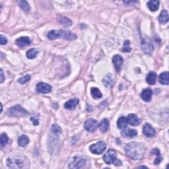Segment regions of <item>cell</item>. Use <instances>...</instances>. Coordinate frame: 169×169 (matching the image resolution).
<instances>
[{
    "label": "cell",
    "mask_w": 169,
    "mask_h": 169,
    "mask_svg": "<svg viewBox=\"0 0 169 169\" xmlns=\"http://www.w3.org/2000/svg\"><path fill=\"white\" fill-rule=\"evenodd\" d=\"M125 151L130 158L134 160L142 159L145 153V147L142 143L131 142L125 146Z\"/></svg>",
    "instance_id": "6da1fadb"
},
{
    "label": "cell",
    "mask_w": 169,
    "mask_h": 169,
    "mask_svg": "<svg viewBox=\"0 0 169 169\" xmlns=\"http://www.w3.org/2000/svg\"><path fill=\"white\" fill-rule=\"evenodd\" d=\"M7 164L10 168H28L30 161L24 155H13L8 157Z\"/></svg>",
    "instance_id": "7a4b0ae2"
},
{
    "label": "cell",
    "mask_w": 169,
    "mask_h": 169,
    "mask_svg": "<svg viewBox=\"0 0 169 169\" xmlns=\"http://www.w3.org/2000/svg\"><path fill=\"white\" fill-rule=\"evenodd\" d=\"M47 37L51 40L57 38H64L66 40H73L77 38V36L76 35L73 34L71 31H69L52 30L48 33Z\"/></svg>",
    "instance_id": "3957f363"
},
{
    "label": "cell",
    "mask_w": 169,
    "mask_h": 169,
    "mask_svg": "<svg viewBox=\"0 0 169 169\" xmlns=\"http://www.w3.org/2000/svg\"><path fill=\"white\" fill-rule=\"evenodd\" d=\"M103 160L107 164H114L116 166H120L122 163L117 159V153L115 150L109 149L103 156Z\"/></svg>",
    "instance_id": "277c9868"
},
{
    "label": "cell",
    "mask_w": 169,
    "mask_h": 169,
    "mask_svg": "<svg viewBox=\"0 0 169 169\" xmlns=\"http://www.w3.org/2000/svg\"><path fill=\"white\" fill-rule=\"evenodd\" d=\"M7 115L12 117H16V118H20V117H25L29 115V113L24 109L20 105H15L11 107L7 111Z\"/></svg>",
    "instance_id": "5b68a950"
},
{
    "label": "cell",
    "mask_w": 169,
    "mask_h": 169,
    "mask_svg": "<svg viewBox=\"0 0 169 169\" xmlns=\"http://www.w3.org/2000/svg\"><path fill=\"white\" fill-rule=\"evenodd\" d=\"M87 158L82 156H76L73 158L71 162L69 164V168H83L88 164Z\"/></svg>",
    "instance_id": "8992f818"
},
{
    "label": "cell",
    "mask_w": 169,
    "mask_h": 169,
    "mask_svg": "<svg viewBox=\"0 0 169 169\" xmlns=\"http://www.w3.org/2000/svg\"><path fill=\"white\" fill-rule=\"evenodd\" d=\"M106 145L104 141H98L97 143L91 145L89 147L90 151L93 154L100 155L106 150Z\"/></svg>",
    "instance_id": "52a82bcc"
},
{
    "label": "cell",
    "mask_w": 169,
    "mask_h": 169,
    "mask_svg": "<svg viewBox=\"0 0 169 169\" xmlns=\"http://www.w3.org/2000/svg\"><path fill=\"white\" fill-rule=\"evenodd\" d=\"M85 129L90 132H94L96 131L98 128V122L93 118H90L86 120L84 124Z\"/></svg>",
    "instance_id": "ba28073f"
},
{
    "label": "cell",
    "mask_w": 169,
    "mask_h": 169,
    "mask_svg": "<svg viewBox=\"0 0 169 169\" xmlns=\"http://www.w3.org/2000/svg\"><path fill=\"white\" fill-rule=\"evenodd\" d=\"M36 91L38 92L39 93L42 94H47L49 93L52 91V87H51L49 84L40 82L38 83L36 85Z\"/></svg>",
    "instance_id": "9c48e42d"
},
{
    "label": "cell",
    "mask_w": 169,
    "mask_h": 169,
    "mask_svg": "<svg viewBox=\"0 0 169 169\" xmlns=\"http://www.w3.org/2000/svg\"><path fill=\"white\" fill-rule=\"evenodd\" d=\"M123 58L120 56V55H115L112 58V62L113 64L114 65V68L116 71L117 72L120 71L121 69H122V65H123Z\"/></svg>",
    "instance_id": "30bf717a"
},
{
    "label": "cell",
    "mask_w": 169,
    "mask_h": 169,
    "mask_svg": "<svg viewBox=\"0 0 169 169\" xmlns=\"http://www.w3.org/2000/svg\"><path fill=\"white\" fill-rule=\"evenodd\" d=\"M143 133L145 136L148 138H153L155 135L156 131L155 129L149 124H146L143 128Z\"/></svg>",
    "instance_id": "8fae6325"
},
{
    "label": "cell",
    "mask_w": 169,
    "mask_h": 169,
    "mask_svg": "<svg viewBox=\"0 0 169 169\" xmlns=\"http://www.w3.org/2000/svg\"><path fill=\"white\" fill-rule=\"evenodd\" d=\"M141 45L142 49L146 54H151L154 48L153 45L149 40H147V39H143L142 40Z\"/></svg>",
    "instance_id": "7c38bea8"
},
{
    "label": "cell",
    "mask_w": 169,
    "mask_h": 169,
    "mask_svg": "<svg viewBox=\"0 0 169 169\" xmlns=\"http://www.w3.org/2000/svg\"><path fill=\"white\" fill-rule=\"evenodd\" d=\"M121 135H122L123 138H132L138 135V132L135 130L127 128V129H125L123 131H122Z\"/></svg>",
    "instance_id": "4fadbf2b"
},
{
    "label": "cell",
    "mask_w": 169,
    "mask_h": 169,
    "mask_svg": "<svg viewBox=\"0 0 169 169\" xmlns=\"http://www.w3.org/2000/svg\"><path fill=\"white\" fill-rule=\"evenodd\" d=\"M153 91L151 89H145L143 90L141 93V97L145 102H150L151 101Z\"/></svg>",
    "instance_id": "5bb4252c"
},
{
    "label": "cell",
    "mask_w": 169,
    "mask_h": 169,
    "mask_svg": "<svg viewBox=\"0 0 169 169\" xmlns=\"http://www.w3.org/2000/svg\"><path fill=\"white\" fill-rule=\"evenodd\" d=\"M128 123H129L131 126H138L141 124V119L134 114H130L128 116Z\"/></svg>",
    "instance_id": "9a60e30c"
},
{
    "label": "cell",
    "mask_w": 169,
    "mask_h": 169,
    "mask_svg": "<svg viewBox=\"0 0 169 169\" xmlns=\"http://www.w3.org/2000/svg\"><path fill=\"white\" fill-rule=\"evenodd\" d=\"M16 44L18 46L21 48L28 46L31 44V40L27 36H22L16 40Z\"/></svg>",
    "instance_id": "2e32d148"
},
{
    "label": "cell",
    "mask_w": 169,
    "mask_h": 169,
    "mask_svg": "<svg viewBox=\"0 0 169 169\" xmlns=\"http://www.w3.org/2000/svg\"><path fill=\"white\" fill-rule=\"evenodd\" d=\"M57 21L61 25H63L64 27H69L71 26L72 25V21L70 19H68L67 17L61 16L60 15H58L57 16Z\"/></svg>",
    "instance_id": "e0dca14e"
},
{
    "label": "cell",
    "mask_w": 169,
    "mask_h": 169,
    "mask_svg": "<svg viewBox=\"0 0 169 169\" xmlns=\"http://www.w3.org/2000/svg\"><path fill=\"white\" fill-rule=\"evenodd\" d=\"M79 102V101L78 98H72L65 102L64 104V107L66 109H68V110L74 109L76 106H78Z\"/></svg>",
    "instance_id": "ac0fdd59"
},
{
    "label": "cell",
    "mask_w": 169,
    "mask_h": 169,
    "mask_svg": "<svg viewBox=\"0 0 169 169\" xmlns=\"http://www.w3.org/2000/svg\"><path fill=\"white\" fill-rule=\"evenodd\" d=\"M128 124L129 123H128V118L122 116V117H120L118 120L117 126L119 129H124V128H126L128 126Z\"/></svg>",
    "instance_id": "d6986e66"
},
{
    "label": "cell",
    "mask_w": 169,
    "mask_h": 169,
    "mask_svg": "<svg viewBox=\"0 0 169 169\" xmlns=\"http://www.w3.org/2000/svg\"><path fill=\"white\" fill-rule=\"evenodd\" d=\"M159 1L157 0H151L147 3V7L151 12H156L159 8Z\"/></svg>",
    "instance_id": "ffe728a7"
},
{
    "label": "cell",
    "mask_w": 169,
    "mask_h": 169,
    "mask_svg": "<svg viewBox=\"0 0 169 169\" xmlns=\"http://www.w3.org/2000/svg\"><path fill=\"white\" fill-rule=\"evenodd\" d=\"M159 83L163 84V85H168L169 83V73L168 71L162 73L161 74L159 75Z\"/></svg>",
    "instance_id": "44dd1931"
},
{
    "label": "cell",
    "mask_w": 169,
    "mask_h": 169,
    "mask_svg": "<svg viewBox=\"0 0 169 169\" xmlns=\"http://www.w3.org/2000/svg\"><path fill=\"white\" fill-rule=\"evenodd\" d=\"M98 127L100 128V130L102 132H103V133H105V132L107 131L109 129V122L108 119L104 118L103 120H102V121L98 125Z\"/></svg>",
    "instance_id": "7402d4cb"
},
{
    "label": "cell",
    "mask_w": 169,
    "mask_h": 169,
    "mask_svg": "<svg viewBox=\"0 0 169 169\" xmlns=\"http://www.w3.org/2000/svg\"><path fill=\"white\" fill-rule=\"evenodd\" d=\"M146 81L149 85H155L157 81V74L153 71H150L147 75Z\"/></svg>",
    "instance_id": "603a6c76"
},
{
    "label": "cell",
    "mask_w": 169,
    "mask_h": 169,
    "mask_svg": "<svg viewBox=\"0 0 169 169\" xmlns=\"http://www.w3.org/2000/svg\"><path fill=\"white\" fill-rule=\"evenodd\" d=\"M159 21L162 24H166L168 21V14L167 11L163 10L159 16Z\"/></svg>",
    "instance_id": "cb8c5ba5"
},
{
    "label": "cell",
    "mask_w": 169,
    "mask_h": 169,
    "mask_svg": "<svg viewBox=\"0 0 169 169\" xmlns=\"http://www.w3.org/2000/svg\"><path fill=\"white\" fill-rule=\"evenodd\" d=\"M29 143L28 138L25 135H22L18 139V144L20 147H26Z\"/></svg>",
    "instance_id": "d4e9b609"
},
{
    "label": "cell",
    "mask_w": 169,
    "mask_h": 169,
    "mask_svg": "<svg viewBox=\"0 0 169 169\" xmlns=\"http://www.w3.org/2000/svg\"><path fill=\"white\" fill-rule=\"evenodd\" d=\"M91 93L92 97H93L94 98H101L102 97V94L100 90L96 87L92 88L91 90Z\"/></svg>",
    "instance_id": "484cf974"
},
{
    "label": "cell",
    "mask_w": 169,
    "mask_h": 169,
    "mask_svg": "<svg viewBox=\"0 0 169 169\" xmlns=\"http://www.w3.org/2000/svg\"><path fill=\"white\" fill-rule=\"evenodd\" d=\"M38 53V52L37 51V50H36L35 48H32L27 51L26 56L28 59H34L37 56Z\"/></svg>",
    "instance_id": "4316f807"
},
{
    "label": "cell",
    "mask_w": 169,
    "mask_h": 169,
    "mask_svg": "<svg viewBox=\"0 0 169 169\" xmlns=\"http://www.w3.org/2000/svg\"><path fill=\"white\" fill-rule=\"evenodd\" d=\"M21 8L23 9L25 12H28L30 11V5L26 1H20L18 2Z\"/></svg>",
    "instance_id": "83f0119b"
},
{
    "label": "cell",
    "mask_w": 169,
    "mask_h": 169,
    "mask_svg": "<svg viewBox=\"0 0 169 169\" xmlns=\"http://www.w3.org/2000/svg\"><path fill=\"white\" fill-rule=\"evenodd\" d=\"M9 142V138L7 136V134L3 133L1 135V137H0V143H1V145L2 147H5V145H7V143Z\"/></svg>",
    "instance_id": "f1b7e54d"
},
{
    "label": "cell",
    "mask_w": 169,
    "mask_h": 169,
    "mask_svg": "<svg viewBox=\"0 0 169 169\" xmlns=\"http://www.w3.org/2000/svg\"><path fill=\"white\" fill-rule=\"evenodd\" d=\"M52 131L53 133L55 134H60L61 133V128L56 124L52 125Z\"/></svg>",
    "instance_id": "f546056e"
},
{
    "label": "cell",
    "mask_w": 169,
    "mask_h": 169,
    "mask_svg": "<svg viewBox=\"0 0 169 169\" xmlns=\"http://www.w3.org/2000/svg\"><path fill=\"white\" fill-rule=\"evenodd\" d=\"M130 42L129 41V40H126V41H125L123 49H122L123 52H130V51L131 50V48L130 47Z\"/></svg>",
    "instance_id": "4dcf8cb0"
},
{
    "label": "cell",
    "mask_w": 169,
    "mask_h": 169,
    "mask_svg": "<svg viewBox=\"0 0 169 169\" xmlns=\"http://www.w3.org/2000/svg\"><path fill=\"white\" fill-rule=\"evenodd\" d=\"M30 79H31L30 75H25L24 77H23V78L19 79L18 81H19L21 84H25V83L28 82Z\"/></svg>",
    "instance_id": "1f68e13d"
},
{
    "label": "cell",
    "mask_w": 169,
    "mask_h": 169,
    "mask_svg": "<svg viewBox=\"0 0 169 169\" xmlns=\"http://www.w3.org/2000/svg\"><path fill=\"white\" fill-rule=\"evenodd\" d=\"M103 82H104V84L105 86H106V87L111 86L112 85V80L111 77L110 76V75H108L106 78V79H104Z\"/></svg>",
    "instance_id": "d6a6232c"
},
{
    "label": "cell",
    "mask_w": 169,
    "mask_h": 169,
    "mask_svg": "<svg viewBox=\"0 0 169 169\" xmlns=\"http://www.w3.org/2000/svg\"><path fill=\"white\" fill-rule=\"evenodd\" d=\"M0 42H1V45H6L7 42V39L5 36H3V35H0Z\"/></svg>",
    "instance_id": "836d02e7"
},
{
    "label": "cell",
    "mask_w": 169,
    "mask_h": 169,
    "mask_svg": "<svg viewBox=\"0 0 169 169\" xmlns=\"http://www.w3.org/2000/svg\"><path fill=\"white\" fill-rule=\"evenodd\" d=\"M151 154L152 155H155L158 157H160L161 156V154H160V151L158 149H154L152 150L151 151Z\"/></svg>",
    "instance_id": "e575fe53"
},
{
    "label": "cell",
    "mask_w": 169,
    "mask_h": 169,
    "mask_svg": "<svg viewBox=\"0 0 169 169\" xmlns=\"http://www.w3.org/2000/svg\"><path fill=\"white\" fill-rule=\"evenodd\" d=\"M161 160H162V158H161V157L156 158V159L155 160V164H159L161 163Z\"/></svg>",
    "instance_id": "d590c367"
},
{
    "label": "cell",
    "mask_w": 169,
    "mask_h": 169,
    "mask_svg": "<svg viewBox=\"0 0 169 169\" xmlns=\"http://www.w3.org/2000/svg\"><path fill=\"white\" fill-rule=\"evenodd\" d=\"M5 78H4V75H3V69H1V81H0V83H2L4 81Z\"/></svg>",
    "instance_id": "8d00e7d4"
},
{
    "label": "cell",
    "mask_w": 169,
    "mask_h": 169,
    "mask_svg": "<svg viewBox=\"0 0 169 169\" xmlns=\"http://www.w3.org/2000/svg\"><path fill=\"white\" fill-rule=\"evenodd\" d=\"M126 4H129V3H137V2H124Z\"/></svg>",
    "instance_id": "74e56055"
}]
</instances>
